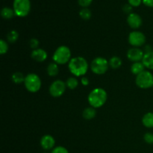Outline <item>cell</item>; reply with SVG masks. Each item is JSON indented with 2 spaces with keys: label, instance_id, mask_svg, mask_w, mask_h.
<instances>
[{
  "label": "cell",
  "instance_id": "cell-8",
  "mask_svg": "<svg viewBox=\"0 0 153 153\" xmlns=\"http://www.w3.org/2000/svg\"><path fill=\"white\" fill-rule=\"evenodd\" d=\"M146 36L143 32L139 31H133L129 33L128 37V43L134 47H140L146 43Z\"/></svg>",
  "mask_w": 153,
  "mask_h": 153
},
{
  "label": "cell",
  "instance_id": "cell-21",
  "mask_svg": "<svg viewBox=\"0 0 153 153\" xmlns=\"http://www.w3.org/2000/svg\"><path fill=\"white\" fill-rule=\"evenodd\" d=\"M25 76H24V75L22 73H20V72H15L14 73H13L11 76L12 81L15 84L23 83L24 81H25Z\"/></svg>",
  "mask_w": 153,
  "mask_h": 153
},
{
  "label": "cell",
  "instance_id": "cell-3",
  "mask_svg": "<svg viewBox=\"0 0 153 153\" xmlns=\"http://www.w3.org/2000/svg\"><path fill=\"white\" fill-rule=\"evenodd\" d=\"M52 59L54 62L60 65L67 64L71 60V50L67 46H58L54 52Z\"/></svg>",
  "mask_w": 153,
  "mask_h": 153
},
{
  "label": "cell",
  "instance_id": "cell-10",
  "mask_svg": "<svg viewBox=\"0 0 153 153\" xmlns=\"http://www.w3.org/2000/svg\"><path fill=\"white\" fill-rule=\"evenodd\" d=\"M144 52L142 49L137 47H132L129 49L127 52V58L129 61L132 62H140L143 60L144 56Z\"/></svg>",
  "mask_w": 153,
  "mask_h": 153
},
{
  "label": "cell",
  "instance_id": "cell-15",
  "mask_svg": "<svg viewBox=\"0 0 153 153\" xmlns=\"http://www.w3.org/2000/svg\"><path fill=\"white\" fill-rule=\"evenodd\" d=\"M142 123L146 128H153V112H148L143 115L142 118Z\"/></svg>",
  "mask_w": 153,
  "mask_h": 153
},
{
  "label": "cell",
  "instance_id": "cell-18",
  "mask_svg": "<svg viewBox=\"0 0 153 153\" xmlns=\"http://www.w3.org/2000/svg\"><path fill=\"white\" fill-rule=\"evenodd\" d=\"M47 73L49 76H56L59 73V67H58V64L56 63H50V64L48 65L47 69Z\"/></svg>",
  "mask_w": 153,
  "mask_h": 153
},
{
  "label": "cell",
  "instance_id": "cell-13",
  "mask_svg": "<svg viewBox=\"0 0 153 153\" xmlns=\"http://www.w3.org/2000/svg\"><path fill=\"white\" fill-rule=\"evenodd\" d=\"M31 57L33 60L37 61V62H43L47 59L48 55L47 52L44 49L37 48L31 52Z\"/></svg>",
  "mask_w": 153,
  "mask_h": 153
},
{
  "label": "cell",
  "instance_id": "cell-7",
  "mask_svg": "<svg viewBox=\"0 0 153 153\" xmlns=\"http://www.w3.org/2000/svg\"><path fill=\"white\" fill-rule=\"evenodd\" d=\"M109 62L102 57H97L92 61L91 64V70L97 75L105 74L108 71Z\"/></svg>",
  "mask_w": 153,
  "mask_h": 153
},
{
  "label": "cell",
  "instance_id": "cell-19",
  "mask_svg": "<svg viewBox=\"0 0 153 153\" xmlns=\"http://www.w3.org/2000/svg\"><path fill=\"white\" fill-rule=\"evenodd\" d=\"M14 15V10H13V9L10 8V7H4L1 10V16H2V18L5 19H11V18L13 17Z\"/></svg>",
  "mask_w": 153,
  "mask_h": 153
},
{
  "label": "cell",
  "instance_id": "cell-16",
  "mask_svg": "<svg viewBox=\"0 0 153 153\" xmlns=\"http://www.w3.org/2000/svg\"><path fill=\"white\" fill-rule=\"evenodd\" d=\"M97 115V111L96 108L93 107H88L86 108L85 110L82 112V117H84V119L87 120H93Z\"/></svg>",
  "mask_w": 153,
  "mask_h": 153
},
{
  "label": "cell",
  "instance_id": "cell-4",
  "mask_svg": "<svg viewBox=\"0 0 153 153\" xmlns=\"http://www.w3.org/2000/svg\"><path fill=\"white\" fill-rule=\"evenodd\" d=\"M24 85L28 91L31 93H37L41 88L42 82L38 75L35 73H29L25 76Z\"/></svg>",
  "mask_w": 153,
  "mask_h": 153
},
{
  "label": "cell",
  "instance_id": "cell-24",
  "mask_svg": "<svg viewBox=\"0 0 153 153\" xmlns=\"http://www.w3.org/2000/svg\"><path fill=\"white\" fill-rule=\"evenodd\" d=\"M79 15H80L81 18L84 20H88L91 19V11L87 7H84L79 12Z\"/></svg>",
  "mask_w": 153,
  "mask_h": 153
},
{
  "label": "cell",
  "instance_id": "cell-29",
  "mask_svg": "<svg viewBox=\"0 0 153 153\" xmlns=\"http://www.w3.org/2000/svg\"><path fill=\"white\" fill-rule=\"evenodd\" d=\"M92 1L93 0H78L79 5L83 7H88V6L91 5Z\"/></svg>",
  "mask_w": 153,
  "mask_h": 153
},
{
  "label": "cell",
  "instance_id": "cell-26",
  "mask_svg": "<svg viewBox=\"0 0 153 153\" xmlns=\"http://www.w3.org/2000/svg\"><path fill=\"white\" fill-rule=\"evenodd\" d=\"M51 153H69V151L64 146H58L54 148L53 149H52Z\"/></svg>",
  "mask_w": 153,
  "mask_h": 153
},
{
  "label": "cell",
  "instance_id": "cell-32",
  "mask_svg": "<svg viewBox=\"0 0 153 153\" xmlns=\"http://www.w3.org/2000/svg\"><path fill=\"white\" fill-rule=\"evenodd\" d=\"M81 82H82V85H84V86H88V85H89V83H90L88 78L85 77V76L82 77V79H81Z\"/></svg>",
  "mask_w": 153,
  "mask_h": 153
},
{
  "label": "cell",
  "instance_id": "cell-9",
  "mask_svg": "<svg viewBox=\"0 0 153 153\" xmlns=\"http://www.w3.org/2000/svg\"><path fill=\"white\" fill-rule=\"evenodd\" d=\"M67 85L62 80H55L49 87V94L52 97H60L65 93Z\"/></svg>",
  "mask_w": 153,
  "mask_h": 153
},
{
  "label": "cell",
  "instance_id": "cell-22",
  "mask_svg": "<svg viewBox=\"0 0 153 153\" xmlns=\"http://www.w3.org/2000/svg\"><path fill=\"white\" fill-rule=\"evenodd\" d=\"M66 85H67V87L69 89L74 90L79 85V80L76 77H70L67 79V82H66Z\"/></svg>",
  "mask_w": 153,
  "mask_h": 153
},
{
  "label": "cell",
  "instance_id": "cell-28",
  "mask_svg": "<svg viewBox=\"0 0 153 153\" xmlns=\"http://www.w3.org/2000/svg\"><path fill=\"white\" fill-rule=\"evenodd\" d=\"M29 44H30V46H31V49H33V50H34V49H36L38 48L40 43H39V40H37V39L32 38L30 40Z\"/></svg>",
  "mask_w": 153,
  "mask_h": 153
},
{
  "label": "cell",
  "instance_id": "cell-31",
  "mask_svg": "<svg viewBox=\"0 0 153 153\" xmlns=\"http://www.w3.org/2000/svg\"><path fill=\"white\" fill-rule=\"evenodd\" d=\"M123 11L125 12V13H131V10H132V6L130 5L129 4H125V5L123 6Z\"/></svg>",
  "mask_w": 153,
  "mask_h": 153
},
{
  "label": "cell",
  "instance_id": "cell-14",
  "mask_svg": "<svg viewBox=\"0 0 153 153\" xmlns=\"http://www.w3.org/2000/svg\"><path fill=\"white\" fill-rule=\"evenodd\" d=\"M142 63L146 68L153 70V51L144 54Z\"/></svg>",
  "mask_w": 153,
  "mask_h": 153
},
{
  "label": "cell",
  "instance_id": "cell-23",
  "mask_svg": "<svg viewBox=\"0 0 153 153\" xmlns=\"http://www.w3.org/2000/svg\"><path fill=\"white\" fill-rule=\"evenodd\" d=\"M18 38H19V33L16 30H12L7 34V40L9 43H15Z\"/></svg>",
  "mask_w": 153,
  "mask_h": 153
},
{
  "label": "cell",
  "instance_id": "cell-2",
  "mask_svg": "<svg viewBox=\"0 0 153 153\" xmlns=\"http://www.w3.org/2000/svg\"><path fill=\"white\" fill-rule=\"evenodd\" d=\"M108 100V94L103 88H97L90 92L88 94V100L90 105L94 108H101L105 104Z\"/></svg>",
  "mask_w": 153,
  "mask_h": 153
},
{
  "label": "cell",
  "instance_id": "cell-1",
  "mask_svg": "<svg viewBox=\"0 0 153 153\" xmlns=\"http://www.w3.org/2000/svg\"><path fill=\"white\" fill-rule=\"evenodd\" d=\"M68 68L70 73L76 77H83L88 72L89 65L85 58L77 56L72 58L68 64Z\"/></svg>",
  "mask_w": 153,
  "mask_h": 153
},
{
  "label": "cell",
  "instance_id": "cell-30",
  "mask_svg": "<svg viewBox=\"0 0 153 153\" xmlns=\"http://www.w3.org/2000/svg\"><path fill=\"white\" fill-rule=\"evenodd\" d=\"M128 4L132 7H138L140 5L143 1L142 0H128Z\"/></svg>",
  "mask_w": 153,
  "mask_h": 153
},
{
  "label": "cell",
  "instance_id": "cell-20",
  "mask_svg": "<svg viewBox=\"0 0 153 153\" xmlns=\"http://www.w3.org/2000/svg\"><path fill=\"white\" fill-rule=\"evenodd\" d=\"M109 66L111 67L112 69H118L119 67H121L122 65V60L120 58L117 56L111 57L109 60Z\"/></svg>",
  "mask_w": 153,
  "mask_h": 153
},
{
  "label": "cell",
  "instance_id": "cell-27",
  "mask_svg": "<svg viewBox=\"0 0 153 153\" xmlns=\"http://www.w3.org/2000/svg\"><path fill=\"white\" fill-rule=\"evenodd\" d=\"M145 142L148 144H153V134L151 132H147L143 136Z\"/></svg>",
  "mask_w": 153,
  "mask_h": 153
},
{
  "label": "cell",
  "instance_id": "cell-25",
  "mask_svg": "<svg viewBox=\"0 0 153 153\" xmlns=\"http://www.w3.org/2000/svg\"><path fill=\"white\" fill-rule=\"evenodd\" d=\"M7 50H8V44L5 40L1 39L0 40V54L4 55L7 53Z\"/></svg>",
  "mask_w": 153,
  "mask_h": 153
},
{
  "label": "cell",
  "instance_id": "cell-11",
  "mask_svg": "<svg viewBox=\"0 0 153 153\" xmlns=\"http://www.w3.org/2000/svg\"><path fill=\"white\" fill-rule=\"evenodd\" d=\"M55 140L50 134H45L40 139V146L44 150H51L55 148Z\"/></svg>",
  "mask_w": 153,
  "mask_h": 153
},
{
  "label": "cell",
  "instance_id": "cell-5",
  "mask_svg": "<svg viewBox=\"0 0 153 153\" xmlns=\"http://www.w3.org/2000/svg\"><path fill=\"white\" fill-rule=\"evenodd\" d=\"M13 9L15 15L19 17L28 16L31 10L30 0H13Z\"/></svg>",
  "mask_w": 153,
  "mask_h": 153
},
{
  "label": "cell",
  "instance_id": "cell-6",
  "mask_svg": "<svg viewBox=\"0 0 153 153\" xmlns=\"http://www.w3.org/2000/svg\"><path fill=\"white\" fill-rule=\"evenodd\" d=\"M135 83L141 89H149L153 87V75L151 72L144 70L137 75L135 79Z\"/></svg>",
  "mask_w": 153,
  "mask_h": 153
},
{
  "label": "cell",
  "instance_id": "cell-33",
  "mask_svg": "<svg viewBox=\"0 0 153 153\" xmlns=\"http://www.w3.org/2000/svg\"><path fill=\"white\" fill-rule=\"evenodd\" d=\"M143 4L149 7H153V0H142Z\"/></svg>",
  "mask_w": 153,
  "mask_h": 153
},
{
  "label": "cell",
  "instance_id": "cell-12",
  "mask_svg": "<svg viewBox=\"0 0 153 153\" xmlns=\"http://www.w3.org/2000/svg\"><path fill=\"white\" fill-rule=\"evenodd\" d=\"M127 23L132 29H137L142 25V19L137 13H131L127 17Z\"/></svg>",
  "mask_w": 153,
  "mask_h": 153
},
{
  "label": "cell",
  "instance_id": "cell-17",
  "mask_svg": "<svg viewBox=\"0 0 153 153\" xmlns=\"http://www.w3.org/2000/svg\"><path fill=\"white\" fill-rule=\"evenodd\" d=\"M144 70H145V66L143 65L142 61L133 63V64L131 67V73H132L134 75H136V76H137V75H139L140 73H141L142 72H143Z\"/></svg>",
  "mask_w": 153,
  "mask_h": 153
}]
</instances>
